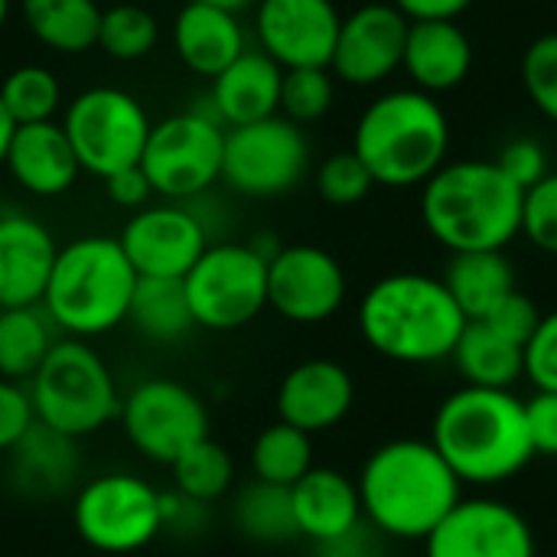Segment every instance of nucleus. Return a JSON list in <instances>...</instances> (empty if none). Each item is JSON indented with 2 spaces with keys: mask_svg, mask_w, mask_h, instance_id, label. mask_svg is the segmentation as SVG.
Listing matches in <instances>:
<instances>
[{
  "mask_svg": "<svg viewBox=\"0 0 557 557\" xmlns=\"http://www.w3.org/2000/svg\"><path fill=\"white\" fill-rule=\"evenodd\" d=\"M525 379L535 392H557V310L542 313V323L525 346Z\"/></svg>",
  "mask_w": 557,
  "mask_h": 557,
  "instance_id": "nucleus-42",
  "label": "nucleus"
},
{
  "mask_svg": "<svg viewBox=\"0 0 557 557\" xmlns=\"http://www.w3.org/2000/svg\"><path fill=\"white\" fill-rule=\"evenodd\" d=\"M392 7H398L411 23L421 20H460L476 0H388Z\"/></svg>",
  "mask_w": 557,
  "mask_h": 557,
  "instance_id": "nucleus-48",
  "label": "nucleus"
},
{
  "mask_svg": "<svg viewBox=\"0 0 557 557\" xmlns=\"http://www.w3.org/2000/svg\"><path fill=\"white\" fill-rule=\"evenodd\" d=\"M117 421L127 444L150 463L170 467L193 444L209 437V408L199 392L176 379H144L121 395Z\"/></svg>",
  "mask_w": 557,
  "mask_h": 557,
  "instance_id": "nucleus-13",
  "label": "nucleus"
},
{
  "mask_svg": "<svg viewBox=\"0 0 557 557\" xmlns=\"http://www.w3.org/2000/svg\"><path fill=\"white\" fill-rule=\"evenodd\" d=\"M317 193L323 202L330 206H359L372 189H375V180L372 173L366 170V163L352 153V150H336L330 153L320 166H317Z\"/></svg>",
  "mask_w": 557,
  "mask_h": 557,
  "instance_id": "nucleus-38",
  "label": "nucleus"
},
{
  "mask_svg": "<svg viewBox=\"0 0 557 557\" xmlns=\"http://www.w3.org/2000/svg\"><path fill=\"white\" fill-rule=\"evenodd\" d=\"M36 424L29 388L0 379V454H10Z\"/></svg>",
  "mask_w": 557,
  "mask_h": 557,
  "instance_id": "nucleus-44",
  "label": "nucleus"
},
{
  "mask_svg": "<svg viewBox=\"0 0 557 557\" xmlns=\"http://www.w3.org/2000/svg\"><path fill=\"white\" fill-rule=\"evenodd\" d=\"M522 235L545 255L557 258V170L542 183L525 189L522 202Z\"/></svg>",
  "mask_w": 557,
  "mask_h": 557,
  "instance_id": "nucleus-40",
  "label": "nucleus"
},
{
  "mask_svg": "<svg viewBox=\"0 0 557 557\" xmlns=\"http://www.w3.org/2000/svg\"><path fill=\"white\" fill-rule=\"evenodd\" d=\"M366 522L385 539L424 542L463 499V483L431 441L398 437L369 454L359 470Z\"/></svg>",
  "mask_w": 557,
  "mask_h": 557,
  "instance_id": "nucleus-1",
  "label": "nucleus"
},
{
  "mask_svg": "<svg viewBox=\"0 0 557 557\" xmlns=\"http://www.w3.org/2000/svg\"><path fill=\"white\" fill-rule=\"evenodd\" d=\"M467 323L444 281L421 271L385 274L359 300L362 339L372 352L401 366L450 359Z\"/></svg>",
  "mask_w": 557,
  "mask_h": 557,
  "instance_id": "nucleus-5",
  "label": "nucleus"
},
{
  "mask_svg": "<svg viewBox=\"0 0 557 557\" xmlns=\"http://www.w3.org/2000/svg\"><path fill=\"white\" fill-rule=\"evenodd\" d=\"M104 189H108V199H111L117 209H127V212L144 209V206H150V199H153V186H150V180L144 176L140 163H137V166H127V170H121V173H114V176H108V180H104Z\"/></svg>",
  "mask_w": 557,
  "mask_h": 557,
  "instance_id": "nucleus-47",
  "label": "nucleus"
},
{
  "mask_svg": "<svg viewBox=\"0 0 557 557\" xmlns=\"http://www.w3.org/2000/svg\"><path fill=\"white\" fill-rule=\"evenodd\" d=\"M160 42V23L157 16L140 3H114L101 13L98 26V49H104L111 59L137 62L147 59Z\"/></svg>",
  "mask_w": 557,
  "mask_h": 557,
  "instance_id": "nucleus-36",
  "label": "nucleus"
},
{
  "mask_svg": "<svg viewBox=\"0 0 557 557\" xmlns=\"http://www.w3.org/2000/svg\"><path fill=\"white\" fill-rule=\"evenodd\" d=\"M444 287L457 300L460 313L467 320H483L490 310L506 300L516 284V264L509 261L506 251H460L450 255L444 268Z\"/></svg>",
  "mask_w": 557,
  "mask_h": 557,
  "instance_id": "nucleus-27",
  "label": "nucleus"
},
{
  "mask_svg": "<svg viewBox=\"0 0 557 557\" xmlns=\"http://www.w3.org/2000/svg\"><path fill=\"white\" fill-rule=\"evenodd\" d=\"M232 522H235L238 535L255 545H287V542L300 539L290 490L261 483V480H251L235 490Z\"/></svg>",
  "mask_w": 557,
  "mask_h": 557,
  "instance_id": "nucleus-32",
  "label": "nucleus"
},
{
  "mask_svg": "<svg viewBox=\"0 0 557 557\" xmlns=\"http://www.w3.org/2000/svg\"><path fill=\"white\" fill-rule=\"evenodd\" d=\"M450 362L463 375V385L473 388H503L512 392L525 379V346L506 339L483 320H470L450 352Z\"/></svg>",
  "mask_w": 557,
  "mask_h": 557,
  "instance_id": "nucleus-28",
  "label": "nucleus"
},
{
  "mask_svg": "<svg viewBox=\"0 0 557 557\" xmlns=\"http://www.w3.org/2000/svg\"><path fill=\"white\" fill-rule=\"evenodd\" d=\"M401 72L428 95L460 88L473 72V39L457 20H421L408 26Z\"/></svg>",
  "mask_w": 557,
  "mask_h": 557,
  "instance_id": "nucleus-22",
  "label": "nucleus"
},
{
  "mask_svg": "<svg viewBox=\"0 0 557 557\" xmlns=\"http://www.w3.org/2000/svg\"><path fill=\"white\" fill-rule=\"evenodd\" d=\"M493 160L522 189H532L535 183H542L552 173V153H548V147L539 137H529V134H519V137L506 140Z\"/></svg>",
  "mask_w": 557,
  "mask_h": 557,
  "instance_id": "nucleus-41",
  "label": "nucleus"
},
{
  "mask_svg": "<svg viewBox=\"0 0 557 557\" xmlns=\"http://www.w3.org/2000/svg\"><path fill=\"white\" fill-rule=\"evenodd\" d=\"M248 460H251L255 480L290 490L300 476H307L317 467L313 463V437L284 421H274L255 437Z\"/></svg>",
  "mask_w": 557,
  "mask_h": 557,
  "instance_id": "nucleus-33",
  "label": "nucleus"
},
{
  "mask_svg": "<svg viewBox=\"0 0 557 557\" xmlns=\"http://www.w3.org/2000/svg\"><path fill=\"white\" fill-rule=\"evenodd\" d=\"M248 49L245 26L235 13L186 0L173 16V52L176 59L202 78H215Z\"/></svg>",
  "mask_w": 557,
  "mask_h": 557,
  "instance_id": "nucleus-24",
  "label": "nucleus"
},
{
  "mask_svg": "<svg viewBox=\"0 0 557 557\" xmlns=\"http://www.w3.org/2000/svg\"><path fill=\"white\" fill-rule=\"evenodd\" d=\"M193 3H206V7H215V10H225V13H235V16L258 7V0H193Z\"/></svg>",
  "mask_w": 557,
  "mask_h": 557,
  "instance_id": "nucleus-49",
  "label": "nucleus"
},
{
  "mask_svg": "<svg viewBox=\"0 0 557 557\" xmlns=\"http://www.w3.org/2000/svg\"><path fill=\"white\" fill-rule=\"evenodd\" d=\"M535 532L525 516L490 496L460 499L424 539V557H535Z\"/></svg>",
  "mask_w": 557,
  "mask_h": 557,
  "instance_id": "nucleus-17",
  "label": "nucleus"
},
{
  "mask_svg": "<svg viewBox=\"0 0 557 557\" xmlns=\"http://www.w3.org/2000/svg\"><path fill=\"white\" fill-rule=\"evenodd\" d=\"M519 75L535 111L557 124V33H542L529 42Z\"/></svg>",
  "mask_w": 557,
  "mask_h": 557,
  "instance_id": "nucleus-39",
  "label": "nucleus"
},
{
  "mask_svg": "<svg viewBox=\"0 0 557 557\" xmlns=\"http://www.w3.org/2000/svg\"><path fill=\"white\" fill-rule=\"evenodd\" d=\"M225 124L209 104L176 111L150 127L140 153V170L153 196L166 202H189L222 180Z\"/></svg>",
  "mask_w": 557,
  "mask_h": 557,
  "instance_id": "nucleus-8",
  "label": "nucleus"
},
{
  "mask_svg": "<svg viewBox=\"0 0 557 557\" xmlns=\"http://www.w3.org/2000/svg\"><path fill=\"white\" fill-rule=\"evenodd\" d=\"M59 339L42 304L0 310V379L26 385Z\"/></svg>",
  "mask_w": 557,
  "mask_h": 557,
  "instance_id": "nucleus-30",
  "label": "nucleus"
},
{
  "mask_svg": "<svg viewBox=\"0 0 557 557\" xmlns=\"http://www.w3.org/2000/svg\"><path fill=\"white\" fill-rule=\"evenodd\" d=\"M385 552V535L375 532L366 519L349 529L346 535H336L330 542H317L313 545V557H382Z\"/></svg>",
  "mask_w": 557,
  "mask_h": 557,
  "instance_id": "nucleus-46",
  "label": "nucleus"
},
{
  "mask_svg": "<svg viewBox=\"0 0 557 557\" xmlns=\"http://www.w3.org/2000/svg\"><path fill=\"white\" fill-rule=\"evenodd\" d=\"M59 245L52 232L26 215L3 212L0 219V310L42 304Z\"/></svg>",
  "mask_w": 557,
  "mask_h": 557,
  "instance_id": "nucleus-20",
  "label": "nucleus"
},
{
  "mask_svg": "<svg viewBox=\"0 0 557 557\" xmlns=\"http://www.w3.org/2000/svg\"><path fill=\"white\" fill-rule=\"evenodd\" d=\"M137 277H173L183 281L202 258L209 242V225L183 202H160L131 212L117 235Z\"/></svg>",
  "mask_w": 557,
  "mask_h": 557,
  "instance_id": "nucleus-15",
  "label": "nucleus"
},
{
  "mask_svg": "<svg viewBox=\"0 0 557 557\" xmlns=\"http://www.w3.org/2000/svg\"><path fill=\"white\" fill-rule=\"evenodd\" d=\"M183 290L196 330L235 333L268 310V258L248 242H212L183 277Z\"/></svg>",
  "mask_w": 557,
  "mask_h": 557,
  "instance_id": "nucleus-10",
  "label": "nucleus"
},
{
  "mask_svg": "<svg viewBox=\"0 0 557 557\" xmlns=\"http://www.w3.org/2000/svg\"><path fill=\"white\" fill-rule=\"evenodd\" d=\"M483 323H490L496 333H503L506 339L519 343V346H529V339L535 336L539 323H542V310L539 304L522 294V290H512L506 300H499L490 317H483Z\"/></svg>",
  "mask_w": 557,
  "mask_h": 557,
  "instance_id": "nucleus-43",
  "label": "nucleus"
},
{
  "mask_svg": "<svg viewBox=\"0 0 557 557\" xmlns=\"http://www.w3.org/2000/svg\"><path fill=\"white\" fill-rule=\"evenodd\" d=\"M20 10L36 42L59 55H82L98 46L104 13L98 0H20Z\"/></svg>",
  "mask_w": 557,
  "mask_h": 557,
  "instance_id": "nucleus-29",
  "label": "nucleus"
},
{
  "mask_svg": "<svg viewBox=\"0 0 557 557\" xmlns=\"http://www.w3.org/2000/svg\"><path fill=\"white\" fill-rule=\"evenodd\" d=\"M532 447L542 457H557V392H535L525 401Z\"/></svg>",
  "mask_w": 557,
  "mask_h": 557,
  "instance_id": "nucleus-45",
  "label": "nucleus"
},
{
  "mask_svg": "<svg viewBox=\"0 0 557 557\" xmlns=\"http://www.w3.org/2000/svg\"><path fill=\"white\" fill-rule=\"evenodd\" d=\"M281 82L284 69L258 46H248L232 65H225L212 78L206 101L225 127H242L281 114Z\"/></svg>",
  "mask_w": 557,
  "mask_h": 557,
  "instance_id": "nucleus-23",
  "label": "nucleus"
},
{
  "mask_svg": "<svg viewBox=\"0 0 557 557\" xmlns=\"http://www.w3.org/2000/svg\"><path fill=\"white\" fill-rule=\"evenodd\" d=\"M72 525L101 555H134L163 535V493L124 470L95 476L75 493Z\"/></svg>",
  "mask_w": 557,
  "mask_h": 557,
  "instance_id": "nucleus-11",
  "label": "nucleus"
},
{
  "mask_svg": "<svg viewBox=\"0 0 557 557\" xmlns=\"http://www.w3.org/2000/svg\"><path fill=\"white\" fill-rule=\"evenodd\" d=\"M336 101V78L330 69H284L281 114L300 127L317 124Z\"/></svg>",
  "mask_w": 557,
  "mask_h": 557,
  "instance_id": "nucleus-37",
  "label": "nucleus"
},
{
  "mask_svg": "<svg viewBox=\"0 0 557 557\" xmlns=\"http://www.w3.org/2000/svg\"><path fill=\"white\" fill-rule=\"evenodd\" d=\"M59 124L78 157L82 173L98 180L137 166L153 127L147 108L131 91L114 85H91L78 91L65 104Z\"/></svg>",
  "mask_w": 557,
  "mask_h": 557,
  "instance_id": "nucleus-9",
  "label": "nucleus"
},
{
  "mask_svg": "<svg viewBox=\"0 0 557 557\" xmlns=\"http://www.w3.org/2000/svg\"><path fill=\"white\" fill-rule=\"evenodd\" d=\"M7 16H10V0H0V29L7 26Z\"/></svg>",
  "mask_w": 557,
  "mask_h": 557,
  "instance_id": "nucleus-51",
  "label": "nucleus"
},
{
  "mask_svg": "<svg viewBox=\"0 0 557 557\" xmlns=\"http://www.w3.org/2000/svg\"><path fill=\"white\" fill-rule=\"evenodd\" d=\"M127 323L147 339L160 346L183 343L193 330V310L183 290V281L173 277H140L131 297Z\"/></svg>",
  "mask_w": 557,
  "mask_h": 557,
  "instance_id": "nucleus-31",
  "label": "nucleus"
},
{
  "mask_svg": "<svg viewBox=\"0 0 557 557\" xmlns=\"http://www.w3.org/2000/svg\"><path fill=\"white\" fill-rule=\"evenodd\" d=\"M346 271L320 245H281L268 261V310L287 323L317 326L346 304Z\"/></svg>",
  "mask_w": 557,
  "mask_h": 557,
  "instance_id": "nucleus-14",
  "label": "nucleus"
},
{
  "mask_svg": "<svg viewBox=\"0 0 557 557\" xmlns=\"http://www.w3.org/2000/svg\"><path fill=\"white\" fill-rule=\"evenodd\" d=\"M290 503L297 532L310 545L346 535L366 519L356 480L333 467H313L307 476H300L290 486Z\"/></svg>",
  "mask_w": 557,
  "mask_h": 557,
  "instance_id": "nucleus-25",
  "label": "nucleus"
},
{
  "mask_svg": "<svg viewBox=\"0 0 557 557\" xmlns=\"http://www.w3.org/2000/svg\"><path fill=\"white\" fill-rule=\"evenodd\" d=\"M7 457H10L13 486L23 496H36V499L69 493L82 473L78 441H72L39 421Z\"/></svg>",
  "mask_w": 557,
  "mask_h": 557,
  "instance_id": "nucleus-26",
  "label": "nucleus"
},
{
  "mask_svg": "<svg viewBox=\"0 0 557 557\" xmlns=\"http://www.w3.org/2000/svg\"><path fill=\"white\" fill-rule=\"evenodd\" d=\"M274 405L277 421L313 437L349 418L356 405V382L349 369L333 359H307L281 379Z\"/></svg>",
  "mask_w": 557,
  "mask_h": 557,
  "instance_id": "nucleus-19",
  "label": "nucleus"
},
{
  "mask_svg": "<svg viewBox=\"0 0 557 557\" xmlns=\"http://www.w3.org/2000/svg\"><path fill=\"white\" fill-rule=\"evenodd\" d=\"M431 444L463 486H499L535 457L525 401L503 388L450 392L434 414Z\"/></svg>",
  "mask_w": 557,
  "mask_h": 557,
  "instance_id": "nucleus-3",
  "label": "nucleus"
},
{
  "mask_svg": "<svg viewBox=\"0 0 557 557\" xmlns=\"http://www.w3.org/2000/svg\"><path fill=\"white\" fill-rule=\"evenodd\" d=\"M0 219H3V199H0Z\"/></svg>",
  "mask_w": 557,
  "mask_h": 557,
  "instance_id": "nucleus-52",
  "label": "nucleus"
},
{
  "mask_svg": "<svg viewBox=\"0 0 557 557\" xmlns=\"http://www.w3.org/2000/svg\"><path fill=\"white\" fill-rule=\"evenodd\" d=\"M0 101L13 124H39L55 121L62 108V85L52 75V69L26 62L3 75L0 82Z\"/></svg>",
  "mask_w": 557,
  "mask_h": 557,
  "instance_id": "nucleus-35",
  "label": "nucleus"
},
{
  "mask_svg": "<svg viewBox=\"0 0 557 557\" xmlns=\"http://www.w3.org/2000/svg\"><path fill=\"white\" fill-rule=\"evenodd\" d=\"M166 470L173 476V490L202 506H212L235 490V460H232L228 447L219 444L212 434L206 441L193 444Z\"/></svg>",
  "mask_w": 557,
  "mask_h": 557,
  "instance_id": "nucleus-34",
  "label": "nucleus"
},
{
  "mask_svg": "<svg viewBox=\"0 0 557 557\" xmlns=\"http://www.w3.org/2000/svg\"><path fill=\"white\" fill-rule=\"evenodd\" d=\"M13 121H10V114H7V108H3V101H0V166H3V157H7V144H10V137H13Z\"/></svg>",
  "mask_w": 557,
  "mask_h": 557,
  "instance_id": "nucleus-50",
  "label": "nucleus"
},
{
  "mask_svg": "<svg viewBox=\"0 0 557 557\" xmlns=\"http://www.w3.org/2000/svg\"><path fill=\"white\" fill-rule=\"evenodd\" d=\"M3 166L20 189L39 199H55L69 193L82 176L78 157L59 121L16 124L7 144Z\"/></svg>",
  "mask_w": 557,
  "mask_h": 557,
  "instance_id": "nucleus-21",
  "label": "nucleus"
},
{
  "mask_svg": "<svg viewBox=\"0 0 557 557\" xmlns=\"http://www.w3.org/2000/svg\"><path fill=\"white\" fill-rule=\"evenodd\" d=\"M411 20L388 0L356 7L339 23L330 72L352 88H375L401 72Z\"/></svg>",
  "mask_w": 557,
  "mask_h": 557,
  "instance_id": "nucleus-16",
  "label": "nucleus"
},
{
  "mask_svg": "<svg viewBox=\"0 0 557 557\" xmlns=\"http://www.w3.org/2000/svg\"><path fill=\"white\" fill-rule=\"evenodd\" d=\"M525 189L496 160H447L421 186V222L450 255L506 251L522 235Z\"/></svg>",
  "mask_w": 557,
  "mask_h": 557,
  "instance_id": "nucleus-2",
  "label": "nucleus"
},
{
  "mask_svg": "<svg viewBox=\"0 0 557 557\" xmlns=\"http://www.w3.org/2000/svg\"><path fill=\"white\" fill-rule=\"evenodd\" d=\"M382 557H405V555H382Z\"/></svg>",
  "mask_w": 557,
  "mask_h": 557,
  "instance_id": "nucleus-53",
  "label": "nucleus"
},
{
  "mask_svg": "<svg viewBox=\"0 0 557 557\" xmlns=\"http://www.w3.org/2000/svg\"><path fill=\"white\" fill-rule=\"evenodd\" d=\"M310 170L307 131L284 114L225 127L222 183L248 199H277L304 183Z\"/></svg>",
  "mask_w": 557,
  "mask_h": 557,
  "instance_id": "nucleus-12",
  "label": "nucleus"
},
{
  "mask_svg": "<svg viewBox=\"0 0 557 557\" xmlns=\"http://www.w3.org/2000/svg\"><path fill=\"white\" fill-rule=\"evenodd\" d=\"M450 117L444 104L414 88H388L372 98L356 127L352 153L366 163L375 186L411 189L424 186L450 160Z\"/></svg>",
  "mask_w": 557,
  "mask_h": 557,
  "instance_id": "nucleus-4",
  "label": "nucleus"
},
{
  "mask_svg": "<svg viewBox=\"0 0 557 557\" xmlns=\"http://www.w3.org/2000/svg\"><path fill=\"white\" fill-rule=\"evenodd\" d=\"M343 13L333 0H258L255 36L281 69H330Z\"/></svg>",
  "mask_w": 557,
  "mask_h": 557,
  "instance_id": "nucleus-18",
  "label": "nucleus"
},
{
  "mask_svg": "<svg viewBox=\"0 0 557 557\" xmlns=\"http://www.w3.org/2000/svg\"><path fill=\"white\" fill-rule=\"evenodd\" d=\"M36 421L72 437H91L121 411V392L108 362L85 343L62 336L26 382Z\"/></svg>",
  "mask_w": 557,
  "mask_h": 557,
  "instance_id": "nucleus-7",
  "label": "nucleus"
},
{
  "mask_svg": "<svg viewBox=\"0 0 557 557\" xmlns=\"http://www.w3.org/2000/svg\"><path fill=\"white\" fill-rule=\"evenodd\" d=\"M137 281L140 277L117 238L82 235L59 245L42 310L59 336L88 343L127 323Z\"/></svg>",
  "mask_w": 557,
  "mask_h": 557,
  "instance_id": "nucleus-6",
  "label": "nucleus"
}]
</instances>
